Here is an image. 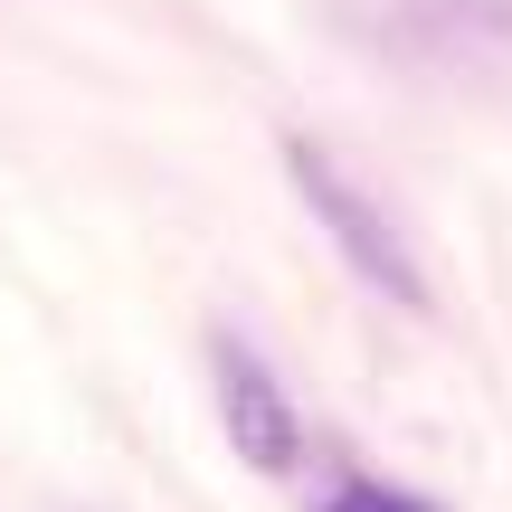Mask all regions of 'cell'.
I'll list each match as a JSON object with an SVG mask.
<instances>
[{
    "label": "cell",
    "mask_w": 512,
    "mask_h": 512,
    "mask_svg": "<svg viewBox=\"0 0 512 512\" xmlns=\"http://www.w3.org/2000/svg\"><path fill=\"white\" fill-rule=\"evenodd\" d=\"M285 171H294V190H304V209L323 219V238L351 256V275H361V285H380L389 304L418 313L427 285H418V266H408V247H399V228H389V209L370 200V190L351 181L323 143H285Z\"/></svg>",
    "instance_id": "cell-1"
},
{
    "label": "cell",
    "mask_w": 512,
    "mask_h": 512,
    "mask_svg": "<svg viewBox=\"0 0 512 512\" xmlns=\"http://www.w3.org/2000/svg\"><path fill=\"white\" fill-rule=\"evenodd\" d=\"M209 370H219V427H228V446H238V465H256V475H294V465H304V418H294L285 380H275L247 342H219Z\"/></svg>",
    "instance_id": "cell-2"
},
{
    "label": "cell",
    "mask_w": 512,
    "mask_h": 512,
    "mask_svg": "<svg viewBox=\"0 0 512 512\" xmlns=\"http://www.w3.org/2000/svg\"><path fill=\"white\" fill-rule=\"evenodd\" d=\"M323 512H437V503L399 494V484H370V475H351V484H342V494H332Z\"/></svg>",
    "instance_id": "cell-3"
}]
</instances>
